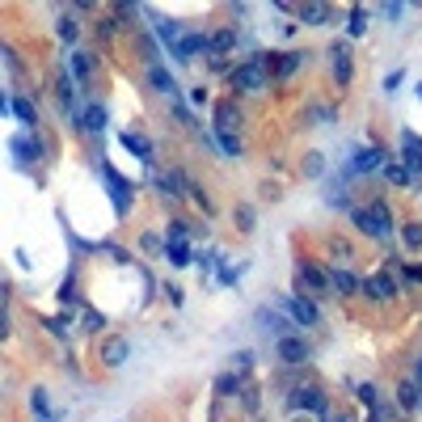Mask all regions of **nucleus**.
Returning <instances> with one entry per match:
<instances>
[{"label": "nucleus", "instance_id": "obj_1", "mask_svg": "<svg viewBox=\"0 0 422 422\" xmlns=\"http://www.w3.org/2000/svg\"><path fill=\"white\" fill-rule=\"evenodd\" d=\"M351 220H355V228L371 241H388L393 233V215H388V203L384 198H376V203H367V207H351Z\"/></svg>", "mask_w": 422, "mask_h": 422}, {"label": "nucleus", "instance_id": "obj_2", "mask_svg": "<svg viewBox=\"0 0 422 422\" xmlns=\"http://www.w3.org/2000/svg\"><path fill=\"white\" fill-rule=\"evenodd\" d=\"M228 85L237 93H262L270 85V68H266V55H254V60H241L233 72H228Z\"/></svg>", "mask_w": 422, "mask_h": 422}, {"label": "nucleus", "instance_id": "obj_3", "mask_svg": "<svg viewBox=\"0 0 422 422\" xmlns=\"http://www.w3.org/2000/svg\"><path fill=\"white\" fill-rule=\"evenodd\" d=\"M279 308L295 321V330H308V326H317V321H321V313H317V304L308 300V295H283Z\"/></svg>", "mask_w": 422, "mask_h": 422}, {"label": "nucleus", "instance_id": "obj_4", "mask_svg": "<svg viewBox=\"0 0 422 422\" xmlns=\"http://www.w3.org/2000/svg\"><path fill=\"white\" fill-rule=\"evenodd\" d=\"M330 72H334L338 85H351V77H355V55H351V42H346V38L330 42Z\"/></svg>", "mask_w": 422, "mask_h": 422}, {"label": "nucleus", "instance_id": "obj_5", "mask_svg": "<svg viewBox=\"0 0 422 422\" xmlns=\"http://www.w3.org/2000/svg\"><path fill=\"white\" fill-rule=\"evenodd\" d=\"M258 330L266 334V338H291L295 334V321L287 317V313H279V308H258Z\"/></svg>", "mask_w": 422, "mask_h": 422}, {"label": "nucleus", "instance_id": "obj_6", "mask_svg": "<svg viewBox=\"0 0 422 422\" xmlns=\"http://www.w3.org/2000/svg\"><path fill=\"white\" fill-rule=\"evenodd\" d=\"M0 114H13L26 131H38V106L30 97H0Z\"/></svg>", "mask_w": 422, "mask_h": 422}, {"label": "nucleus", "instance_id": "obj_7", "mask_svg": "<svg viewBox=\"0 0 422 422\" xmlns=\"http://www.w3.org/2000/svg\"><path fill=\"white\" fill-rule=\"evenodd\" d=\"M291 410H308V414H326L330 401H326V393H321L317 384H300V388H291Z\"/></svg>", "mask_w": 422, "mask_h": 422}, {"label": "nucleus", "instance_id": "obj_8", "mask_svg": "<svg viewBox=\"0 0 422 422\" xmlns=\"http://www.w3.org/2000/svg\"><path fill=\"white\" fill-rule=\"evenodd\" d=\"M388 165V153L380 144H371V148H359V153L351 157V165H346V173H376Z\"/></svg>", "mask_w": 422, "mask_h": 422}, {"label": "nucleus", "instance_id": "obj_9", "mask_svg": "<svg viewBox=\"0 0 422 422\" xmlns=\"http://www.w3.org/2000/svg\"><path fill=\"white\" fill-rule=\"evenodd\" d=\"M203 51H211V38L207 34H198V30H190L178 47H173V60H178V64H194V55H203Z\"/></svg>", "mask_w": 422, "mask_h": 422}, {"label": "nucleus", "instance_id": "obj_10", "mask_svg": "<svg viewBox=\"0 0 422 422\" xmlns=\"http://www.w3.org/2000/svg\"><path fill=\"white\" fill-rule=\"evenodd\" d=\"M9 153L17 157V165H30V161H38V157H42V144H38V135H34V131H17V135L9 140Z\"/></svg>", "mask_w": 422, "mask_h": 422}, {"label": "nucleus", "instance_id": "obj_11", "mask_svg": "<svg viewBox=\"0 0 422 422\" xmlns=\"http://www.w3.org/2000/svg\"><path fill=\"white\" fill-rule=\"evenodd\" d=\"M102 178L110 182V198H114V211H118V215H127V211H131V186L122 182L118 173L110 169V165H102Z\"/></svg>", "mask_w": 422, "mask_h": 422}, {"label": "nucleus", "instance_id": "obj_12", "mask_svg": "<svg viewBox=\"0 0 422 422\" xmlns=\"http://www.w3.org/2000/svg\"><path fill=\"white\" fill-rule=\"evenodd\" d=\"M363 295H367V300H393V295H397V283H393V275H384V270H376V275H367V279H363Z\"/></svg>", "mask_w": 422, "mask_h": 422}, {"label": "nucleus", "instance_id": "obj_13", "mask_svg": "<svg viewBox=\"0 0 422 422\" xmlns=\"http://www.w3.org/2000/svg\"><path fill=\"white\" fill-rule=\"evenodd\" d=\"M330 283H334V291H338V295H359V291H363V279L355 275V270L338 266V262L330 266Z\"/></svg>", "mask_w": 422, "mask_h": 422}, {"label": "nucleus", "instance_id": "obj_14", "mask_svg": "<svg viewBox=\"0 0 422 422\" xmlns=\"http://www.w3.org/2000/svg\"><path fill=\"white\" fill-rule=\"evenodd\" d=\"M304 60L308 55L300 51H279V55H266V68H270V77H291V72H300Z\"/></svg>", "mask_w": 422, "mask_h": 422}, {"label": "nucleus", "instance_id": "obj_15", "mask_svg": "<svg viewBox=\"0 0 422 422\" xmlns=\"http://www.w3.org/2000/svg\"><path fill=\"white\" fill-rule=\"evenodd\" d=\"M275 351H279L283 363H304V359H308V342H304L300 334H291V338H279Z\"/></svg>", "mask_w": 422, "mask_h": 422}, {"label": "nucleus", "instance_id": "obj_16", "mask_svg": "<svg viewBox=\"0 0 422 422\" xmlns=\"http://www.w3.org/2000/svg\"><path fill=\"white\" fill-rule=\"evenodd\" d=\"M148 81H153V89H157L161 97H178V93H182L178 81H173V72H169L165 64H153V68H148Z\"/></svg>", "mask_w": 422, "mask_h": 422}, {"label": "nucleus", "instance_id": "obj_17", "mask_svg": "<svg viewBox=\"0 0 422 422\" xmlns=\"http://www.w3.org/2000/svg\"><path fill=\"white\" fill-rule=\"evenodd\" d=\"M127 355H131V342H127V338H106V342H102V363H106V367H122V363H127Z\"/></svg>", "mask_w": 422, "mask_h": 422}, {"label": "nucleus", "instance_id": "obj_18", "mask_svg": "<svg viewBox=\"0 0 422 422\" xmlns=\"http://www.w3.org/2000/svg\"><path fill=\"white\" fill-rule=\"evenodd\" d=\"M106 122H110V114H106V106H102V102H93V106H85V110H81V131L102 135V131H106Z\"/></svg>", "mask_w": 422, "mask_h": 422}, {"label": "nucleus", "instance_id": "obj_19", "mask_svg": "<svg viewBox=\"0 0 422 422\" xmlns=\"http://www.w3.org/2000/svg\"><path fill=\"white\" fill-rule=\"evenodd\" d=\"M68 72H72V81H77V85H89L93 81V55L89 51H72L68 55Z\"/></svg>", "mask_w": 422, "mask_h": 422}, {"label": "nucleus", "instance_id": "obj_20", "mask_svg": "<svg viewBox=\"0 0 422 422\" xmlns=\"http://www.w3.org/2000/svg\"><path fill=\"white\" fill-rule=\"evenodd\" d=\"M118 140H122V148H127L131 157H140V161L153 165V144H148V135H144V131H122Z\"/></svg>", "mask_w": 422, "mask_h": 422}, {"label": "nucleus", "instance_id": "obj_21", "mask_svg": "<svg viewBox=\"0 0 422 422\" xmlns=\"http://www.w3.org/2000/svg\"><path fill=\"white\" fill-rule=\"evenodd\" d=\"M237 122H241L237 102H220V106H215V131H220V135H233V131H237Z\"/></svg>", "mask_w": 422, "mask_h": 422}, {"label": "nucleus", "instance_id": "obj_22", "mask_svg": "<svg viewBox=\"0 0 422 422\" xmlns=\"http://www.w3.org/2000/svg\"><path fill=\"white\" fill-rule=\"evenodd\" d=\"M295 17H300V26H326V21L334 17V9L330 5H300Z\"/></svg>", "mask_w": 422, "mask_h": 422}, {"label": "nucleus", "instance_id": "obj_23", "mask_svg": "<svg viewBox=\"0 0 422 422\" xmlns=\"http://www.w3.org/2000/svg\"><path fill=\"white\" fill-rule=\"evenodd\" d=\"M157 38H161V42L169 47V51H173V47H178V42H182L186 34H182V26H178V21H169V17H161V21H157Z\"/></svg>", "mask_w": 422, "mask_h": 422}, {"label": "nucleus", "instance_id": "obj_24", "mask_svg": "<svg viewBox=\"0 0 422 422\" xmlns=\"http://www.w3.org/2000/svg\"><path fill=\"white\" fill-rule=\"evenodd\" d=\"M233 47H237V30L224 26L220 34H211V60H224V51H233Z\"/></svg>", "mask_w": 422, "mask_h": 422}, {"label": "nucleus", "instance_id": "obj_25", "mask_svg": "<svg viewBox=\"0 0 422 422\" xmlns=\"http://www.w3.org/2000/svg\"><path fill=\"white\" fill-rule=\"evenodd\" d=\"M165 258H169V266H178V270H182V266H190V258H194V254H190V245H186V241H165Z\"/></svg>", "mask_w": 422, "mask_h": 422}, {"label": "nucleus", "instance_id": "obj_26", "mask_svg": "<svg viewBox=\"0 0 422 422\" xmlns=\"http://www.w3.org/2000/svg\"><path fill=\"white\" fill-rule=\"evenodd\" d=\"M182 173H157V190L165 194V198H182Z\"/></svg>", "mask_w": 422, "mask_h": 422}, {"label": "nucleus", "instance_id": "obj_27", "mask_svg": "<svg viewBox=\"0 0 422 422\" xmlns=\"http://www.w3.org/2000/svg\"><path fill=\"white\" fill-rule=\"evenodd\" d=\"M346 30H351V38H363V34H367V5H351Z\"/></svg>", "mask_w": 422, "mask_h": 422}, {"label": "nucleus", "instance_id": "obj_28", "mask_svg": "<svg viewBox=\"0 0 422 422\" xmlns=\"http://www.w3.org/2000/svg\"><path fill=\"white\" fill-rule=\"evenodd\" d=\"M55 34H60L64 42H77V38H81V26H77V17H68V13H64V17L55 21Z\"/></svg>", "mask_w": 422, "mask_h": 422}, {"label": "nucleus", "instance_id": "obj_29", "mask_svg": "<svg viewBox=\"0 0 422 422\" xmlns=\"http://www.w3.org/2000/svg\"><path fill=\"white\" fill-rule=\"evenodd\" d=\"M384 178H388L393 186H410V182H414L410 173H406V165H401V161H388V165H384Z\"/></svg>", "mask_w": 422, "mask_h": 422}, {"label": "nucleus", "instance_id": "obj_30", "mask_svg": "<svg viewBox=\"0 0 422 422\" xmlns=\"http://www.w3.org/2000/svg\"><path fill=\"white\" fill-rule=\"evenodd\" d=\"M397 401H401V410H414L418 406V384L401 380V384H397Z\"/></svg>", "mask_w": 422, "mask_h": 422}, {"label": "nucleus", "instance_id": "obj_31", "mask_svg": "<svg viewBox=\"0 0 422 422\" xmlns=\"http://www.w3.org/2000/svg\"><path fill=\"white\" fill-rule=\"evenodd\" d=\"M233 220L241 224V233H254V220H258V215H254V207H250V203H241V207L233 211Z\"/></svg>", "mask_w": 422, "mask_h": 422}, {"label": "nucleus", "instance_id": "obj_32", "mask_svg": "<svg viewBox=\"0 0 422 422\" xmlns=\"http://www.w3.org/2000/svg\"><path fill=\"white\" fill-rule=\"evenodd\" d=\"M321 173H326V157L308 153V157H304V178H321Z\"/></svg>", "mask_w": 422, "mask_h": 422}, {"label": "nucleus", "instance_id": "obj_33", "mask_svg": "<svg viewBox=\"0 0 422 422\" xmlns=\"http://www.w3.org/2000/svg\"><path fill=\"white\" fill-rule=\"evenodd\" d=\"M401 241H406V250H422V224H406Z\"/></svg>", "mask_w": 422, "mask_h": 422}, {"label": "nucleus", "instance_id": "obj_34", "mask_svg": "<svg viewBox=\"0 0 422 422\" xmlns=\"http://www.w3.org/2000/svg\"><path fill=\"white\" fill-rule=\"evenodd\" d=\"M186 237H190V224H186V220H173L169 233H165V241H186Z\"/></svg>", "mask_w": 422, "mask_h": 422}, {"label": "nucleus", "instance_id": "obj_35", "mask_svg": "<svg viewBox=\"0 0 422 422\" xmlns=\"http://www.w3.org/2000/svg\"><path fill=\"white\" fill-rule=\"evenodd\" d=\"M250 363H254V355H250V351L233 355V371H237V376H245V371H250Z\"/></svg>", "mask_w": 422, "mask_h": 422}, {"label": "nucleus", "instance_id": "obj_36", "mask_svg": "<svg viewBox=\"0 0 422 422\" xmlns=\"http://www.w3.org/2000/svg\"><path fill=\"white\" fill-rule=\"evenodd\" d=\"M359 401H363V406H376V401H380V397H376V384H359Z\"/></svg>", "mask_w": 422, "mask_h": 422}, {"label": "nucleus", "instance_id": "obj_37", "mask_svg": "<svg viewBox=\"0 0 422 422\" xmlns=\"http://www.w3.org/2000/svg\"><path fill=\"white\" fill-rule=\"evenodd\" d=\"M220 148H224L228 157H237V153H241V140H237V135H220Z\"/></svg>", "mask_w": 422, "mask_h": 422}, {"label": "nucleus", "instance_id": "obj_38", "mask_svg": "<svg viewBox=\"0 0 422 422\" xmlns=\"http://www.w3.org/2000/svg\"><path fill=\"white\" fill-rule=\"evenodd\" d=\"M401 81H406V72H388V77H384V93H393V89H401Z\"/></svg>", "mask_w": 422, "mask_h": 422}, {"label": "nucleus", "instance_id": "obj_39", "mask_svg": "<svg viewBox=\"0 0 422 422\" xmlns=\"http://www.w3.org/2000/svg\"><path fill=\"white\" fill-rule=\"evenodd\" d=\"M30 406H34L38 414H47V393H42V388H34V393H30Z\"/></svg>", "mask_w": 422, "mask_h": 422}, {"label": "nucleus", "instance_id": "obj_40", "mask_svg": "<svg viewBox=\"0 0 422 422\" xmlns=\"http://www.w3.org/2000/svg\"><path fill=\"white\" fill-rule=\"evenodd\" d=\"M241 279V270H233V266H220V283H237Z\"/></svg>", "mask_w": 422, "mask_h": 422}, {"label": "nucleus", "instance_id": "obj_41", "mask_svg": "<svg viewBox=\"0 0 422 422\" xmlns=\"http://www.w3.org/2000/svg\"><path fill=\"white\" fill-rule=\"evenodd\" d=\"M5 64H9V72H21V60H17L13 47H5Z\"/></svg>", "mask_w": 422, "mask_h": 422}, {"label": "nucleus", "instance_id": "obj_42", "mask_svg": "<svg viewBox=\"0 0 422 422\" xmlns=\"http://www.w3.org/2000/svg\"><path fill=\"white\" fill-rule=\"evenodd\" d=\"M380 13H384V17H388V21H401V13H406V9H401V5H384V9H380Z\"/></svg>", "mask_w": 422, "mask_h": 422}, {"label": "nucleus", "instance_id": "obj_43", "mask_svg": "<svg viewBox=\"0 0 422 422\" xmlns=\"http://www.w3.org/2000/svg\"><path fill=\"white\" fill-rule=\"evenodd\" d=\"M190 102H194V106H207V89H203V85L190 89Z\"/></svg>", "mask_w": 422, "mask_h": 422}, {"label": "nucleus", "instance_id": "obj_44", "mask_svg": "<svg viewBox=\"0 0 422 422\" xmlns=\"http://www.w3.org/2000/svg\"><path fill=\"white\" fill-rule=\"evenodd\" d=\"M418 102H422V85H418Z\"/></svg>", "mask_w": 422, "mask_h": 422}, {"label": "nucleus", "instance_id": "obj_45", "mask_svg": "<svg viewBox=\"0 0 422 422\" xmlns=\"http://www.w3.org/2000/svg\"><path fill=\"white\" fill-rule=\"evenodd\" d=\"M338 422H342V418H338Z\"/></svg>", "mask_w": 422, "mask_h": 422}]
</instances>
